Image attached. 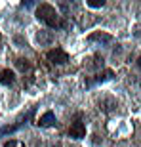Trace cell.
Here are the masks:
<instances>
[{
  "instance_id": "obj_8",
  "label": "cell",
  "mask_w": 141,
  "mask_h": 147,
  "mask_svg": "<svg viewBox=\"0 0 141 147\" xmlns=\"http://www.w3.org/2000/svg\"><path fill=\"white\" fill-rule=\"evenodd\" d=\"M21 124H23V122H17V124H13V126H4V128H0V138L4 136V134H11V132L19 130V128H21Z\"/></svg>"
},
{
  "instance_id": "obj_7",
  "label": "cell",
  "mask_w": 141,
  "mask_h": 147,
  "mask_svg": "<svg viewBox=\"0 0 141 147\" xmlns=\"http://www.w3.org/2000/svg\"><path fill=\"white\" fill-rule=\"evenodd\" d=\"M88 40H90V42H93V40L111 42V40H113V36H111V34H105V33H93V34H90V36H88Z\"/></svg>"
},
{
  "instance_id": "obj_6",
  "label": "cell",
  "mask_w": 141,
  "mask_h": 147,
  "mask_svg": "<svg viewBox=\"0 0 141 147\" xmlns=\"http://www.w3.org/2000/svg\"><path fill=\"white\" fill-rule=\"evenodd\" d=\"M13 80H15V73L13 71H10V69H2V71H0V82H2V84L8 86V84H11Z\"/></svg>"
},
{
  "instance_id": "obj_4",
  "label": "cell",
  "mask_w": 141,
  "mask_h": 147,
  "mask_svg": "<svg viewBox=\"0 0 141 147\" xmlns=\"http://www.w3.org/2000/svg\"><path fill=\"white\" fill-rule=\"evenodd\" d=\"M55 122V115L52 113V111H48V113H44L40 119H38V126H42V128H48V126H52Z\"/></svg>"
},
{
  "instance_id": "obj_11",
  "label": "cell",
  "mask_w": 141,
  "mask_h": 147,
  "mask_svg": "<svg viewBox=\"0 0 141 147\" xmlns=\"http://www.w3.org/2000/svg\"><path fill=\"white\" fill-rule=\"evenodd\" d=\"M4 147H23V143H19L17 140H10V142H6Z\"/></svg>"
},
{
  "instance_id": "obj_3",
  "label": "cell",
  "mask_w": 141,
  "mask_h": 147,
  "mask_svg": "<svg viewBox=\"0 0 141 147\" xmlns=\"http://www.w3.org/2000/svg\"><path fill=\"white\" fill-rule=\"evenodd\" d=\"M69 136L75 138V140H82V138L86 136V126L82 124V122H73L69 128Z\"/></svg>"
},
{
  "instance_id": "obj_2",
  "label": "cell",
  "mask_w": 141,
  "mask_h": 147,
  "mask_svg": "<svg viewBox=\"0 0 141 147\" xmlns=\"http://www.w3.org/2000/svg\"><path fill=\"white\" fill-rule=\"evenodd\" d=\"M46 57H48V61H50V63H54V65H63V63L69 61V54H67L65 50H61V48L50 50L48 54H46Z\"/></svg>"
},
{
  "instance_id": "obj_12",
  "label": "cell",
  "mask_w": 141,
  "mask_h": 147,
  "mask_svg": "<svg viewBox=\"0 0 141 147\" xmlns=\"http://www.w3.org/2000/svg\"><path fill=\"white\" fill-rule=\"evenodd\" d=\"M137 67H139V69H141V57H139V59H137Z\"/></svg>"
},
{
  "instance_id": "obj_1",
  "label": "cell",
  "mask_w": 141,
  "mask_h": 147,
  "mask_svg": "<svg viewBox=\"0 0 141 147\" xmlns=\"http://www.w3.org/2000/svg\"><path fill=\"white\" fill-rule=\"evenodd\" d=\"M36 17L38 21H42L44 25H48V27L52 29H59L65 25V21H63V17L57 13V10H55L54 6L50 4H40L36 8Z\"/></svg>"
},
{
  "instance_id": "obj_5",
  "label": "cell",
  "mask_w": 141,
  "mask_h": 147,
  "mask_svg": "<svg viewBox=\"0 0 141 147\" xmlns=\"http://www.w3.org/2000/svg\"><path fill=\"white\" fill-rule=\"evenodd\" d=\"M97 103H99V109L105 111V113H109V111H113L116 107V101L113 98H103V99H99Z\"/></svg>"
},
{
  "instance_id": "obj_10",
  "label": "cell",
  "mask_w": 141,
  "mask_h": 147,
  "mask_svg": "<svg viewBox=\"0 0 141 147\" xmlns=\"http://www.w3.org/2000/svg\"><path fill=\"white\" fill-rule=\"evenodd\" d=\"M86 4L92 8H101V6H105V0H88Z\"/></svg>"
},
{
  "instance_id": "obj_9",
  "label": "cell",
  "mask_w": 141,
  "mask_h": 147,
  "mask_svg": "<svg viewBox=\"0 0 141 147\" xmlns=\"http://www.w3.org/2000/svg\"><path fill=\"white\" fill-rule=\"evenodd\" d=\"M15 65L21 69V71H29L31 69V63H29V59H23V57H19V59L15 61Z\"/></svg>"
}]
</instances>
